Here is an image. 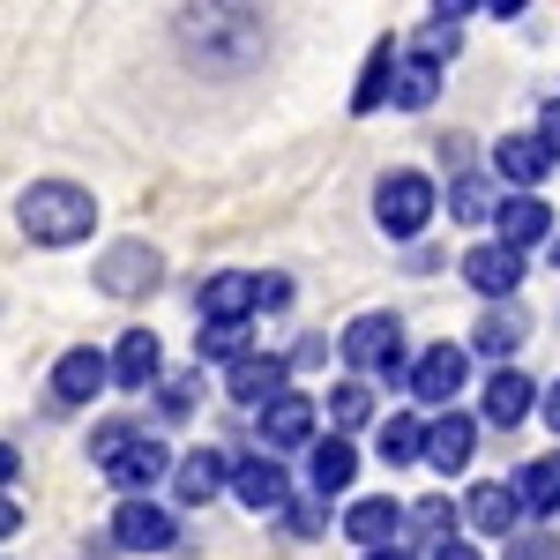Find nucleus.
Returning a JSON list of instances; mask_svg holds the SVG:
<instances>
[{"label": "nucleus", "instance_id": "1", "mask_svg": "<svg viewBox=\"0 0 560 560\" xmlns=\"http://www.w3.org/2000/svg\"><path fill=\"white\" fill-rule=\"evenodd\" d=\"M261 38H269V15H261L255 0H195V8L179 15L187 60H195V68H217V75L255 68Z\"/></svg>", "mask_w": 560, "mask_h": 560}, {"label": "nucleus", "instance_id": "2", "mask_svg": "<svg viewBox=\"0 0 560 560\" xmlns=\"http://www.w3.org/2000/svg\"><path fill=\"white\" fill-rule=\"evenodd\" d=\"M15 224L31 232V247H83L90 224H97V202H90V187H75V179H38V187H23Z\"/></svg>", "mask_w": 560, "mask_h": 560}, {"label": "nucleus", "instance_id": "3", "mask_svg": "<svg viewBox=\"0 0 560 560\" xmlns=\"http://www.w3.org/2000/svg\"><path fill=\"white\" fill-rule=\"evenodd\" d=\"M345 366L351 374H382V382H411V359H404V322L396 314H359L345 329Z\"/></svg>", "mask_w": 560, "mask_h": 560}, {"label": "nucleus", "instance_id": "4", "mask_svg": "<svg viewBox=\"0 0 560 560\" xmlns=\"http://www.w3.org/2000/svg\"><path fill=\"white\" fill-rule=\"evenodd\" d=\"M433 210H441V187L427 173H388L374 187V224H382L388 240H419L433 224Z\"/></svg>", "mask_w": 560, "mask_h": 560}, {"label": "nucleus", "instance_id": "5", "mask_svg": "<svg viewBox=\"0 0 560 560\" xmlns=\"http://www.w3.org/2000/svg\"><path fill=\"white\" fill-rule=\"evenodd\" d=\"M464 382H471V351H464V345H427L419 359H411V382H404V388H411L427 411H456Z\"/></svg>", "mask_w": 560, "mask_h": 560}, {"label": "nucleus", "instance_id": "6", "mask_svg": "<svg viewBox=\"0 0 560 560\" xmlns=\"http://www.w3.org/2000/svg\"><path fill=\"white\" fill-rule=\"evenodd\" d=\"M113 546H128V553H173L179 546V516L158 509L150 493H135V501L113 509Z\"/></svg>", "mask_w": 560, "mask_h": 560}, {"label": "nucleus", "instance_id": "7", "mask_svg": "<svg viewBox=\"0 0 560 560\" xmlns=\"http://www.w3.org/2000/svg\"><path fill=\"white\" fill-rule=\"evenodd\" d=\"M158 277H165V261H158V247H142V240H120V247H105V261H97V292L105 300H142V292H158Z\"/></svg>", "mask_w": 560, "mask_h": 560}, {"label": "nucleus", "instance_id": "8", "mask_svg": "<svg viewBox=\"0 0 560 560\" xmlns=\"http://www.w3.org/2000/svg\"><path fill=\"white\" fill-rule=\"evenodd\" d=\"M232 493H240V509H255V516H284V509H292V478H284V464H277L269 448L232 464Z\"/></svg>", "mask_w": 560, "mask_h": 560}, {"label": "nucleus", "instance_id": "9", "mask_svg": "<svg viewBox=\"0 0 560 560\" xmlns=\"http://www.w3.org/2000/svg\"><path fill=\"white\" fill-rule=\"evenodd\" d=\"M173 471H179V464H173V448H165L158 433H142V441H128V448H120V456L105 464V478L120 486V501H135V493H150L158 478H173Z\"/></svg>", "mask_w": 560, "mask_h": 560}, {"label": "nucleus", "instance_id": "10", "mask_svg": "<svg viewBox=\"0 0 560 560\" xmlns=\"http://www.w3.org/2000/svg\"><path fill=\"white\" fill-rule=\"evenodd\" d=\"M464 284H471L478 300H516V284H523V255L509 247V240H486V247H471L464 255Z\"/></svg>", "mask_w": 560, "mask_h": 560}, {"label": "nucleus", "instance_id": "11", "mask_svg": "<svg viewBox=\"0 0 560 560\" xmlns=\"http://www.w3.org/2000/svg\"><path fill=\"white\" fill-rule=\"evenodd\" d=\"M195 306H202V322H255L261 314V277H247V269H217L210 284L195 292Z\"/></svg>", "mask_w": 560, "mask_h": 560}, {"label": "nucleus", "instance_id": "12", "mask_svg": "<svg viewBox=\"0 0 560 560\" xmlns=\"http://www.w3.org/2000/svg\"><path fill=\"white\" fill-rule=\"evenodd\" d=\"M530 404H538V382H530V374H516V366H493V374H486V396H478V419H486V427H523V419H530Z\"/></svg>", "mask_w": 560, "mask_h": 560}, {"label": "nucleus", "instance_id": "13", "mask_svg": "<svg viewBox=\"0 0 560 560\" xmlns=\"http://www.w3.org/2000/svg\"><path fill=\"white\" fill-rule=\"evenodd\" d=\"M314 419H322V411H314V404H306L300 388H284V396H277V404H261V448H269V456H284V448H306V441H314Z\"/></svg>", "mask_w": 560, "mask_h": 560}, {"label": "nucleus", "instance_id": "14", "mask_svg": "<svg viewBox=\"0 0 560 560\" xmlns=\"http://www.w3.org/2000/svg\"><path fill=\"white\" fill-rule=\"evenodd\" d=\"M553 165H560V158L546 150V135H538V128H530V135H501V142H493V173L509 179L516 195H530Z\"/></svg>", "mask_w": 560, "mask_h": 560}, {"label": "nucleus", "instance_id": "15", "mask_svg": "<svg viewBox=\"0 0 560 560\" xmlns=\"http://www.w3.org/2000/svg\"><path fill=\"white\" fill-rule=\"evenodd\" d=\"M105 382H113V359H105V351L75 345V351H60V359H52V404H68V411L90 404Z\"/></svg>", "mask_w": 560, "mask_h": 560}, {"label": "nucleus", "instance_id": "16", "mask_svg": "<svg viewBox=\"0 0 560 560\" xmlns=\"http://www.w3.org/2000/svg\"><path fill=\"white\" fill-rule=\"evenodd\" d=\"M224 486H232V456H224V448H187V456H179V471H173L179 509H210Z\"/></svg>", "mask_w": 560, "mask_h": 560}, {"label": "nucleus", "instance_id": "17", "mask_svg": "<svg viewBox=\"0 0 560 560\" xmlns=\"http://www.w3.org/2000/svg\"><path fill=\"white\" fill-rule=\"evenodd\" d=\"M471 448H478V419H471V411H433V419H427V464L441 478L464 471Z\"/></svg>", "mask_w": 560, "mask_h": 560}, {"label": "nucleus", "instance_id": "18", "mask_svg": "<svg viewBox=\"0 0 560 560\" xmlns=\"http://www.w3.org/2000/svg\"><path fill=\"white\" fill-rule=\"evenodd\" d=\"M464 516H471L478 530H486V538H501V546H509V538H516V523L530 516V509H523V493L509 486V478H486V486H471Z\"/></svg>", "mask_w": 560, "mask_h": 560}, {"label": "nucleus", "instance_id": "19", "mask_svg": "<svg viewBox=\"0 0 560 560\" xmlns=\"http://www.w3.org/2000/svg\"><path fill=\"white\" fill-rule=\"evenodd\" d=\"M284 374H292V359H261V351H247L240 366H224V396L232 404H277L284 396Z\"/></svg>", "mask_w": 560, "mask_h": 560}, {"label": "nucleus", "instance_id": "20", "mask_svg": "<svg viewBox=\"0 0 560 560\" xmlns=\"http://www.w3.org/2000/svg\"><path fill=\"white\" fill-rule=\"evenodd\" d=\"M404 516H411V509H396L388 493H366V501H351V509H345V538H351V546H366V553H382V546H396Z\"/></svg>", "mask_w": 560, "mask_h": 560}, {"label": "nucleus", "instance_id": "21", "mask_svg": "<svg viewBox=\"0 0 560 560\" xmlns=\"http://www.w3.org/2000/svg\"><path fill=\"white\" fill-rule=\"evenodd\" d=\"M523 337H530V322H523V306H486V314H478V329H471V351H486V359H493V366H509V359H516L523 351Z\"/></svg>", "mask_w": 560, "mask_h": 560}, {"label": "nucleus", "instance_id": "22", "mask_svg": "<svg viewBox=\"0 0 560 560\" xmlns=\"http://www.w3.org/2000/svg\"><path fill=\"white\" fill-rule=\"evenodd\" d=\"M165 374V345L150 337V329H128L120 345H113V388H150Z\"/></svg>", "mask_w": 560, "mask_h": 560}, {"label": "nucleus", "instance_id": "23", "mask_svg": "<svg viewBox=\"0 0 560 560\" xmlns=\"http://www.w3.org/2000/svg\"><path fill=\"white\" fill-rule=\"evenodd\" d=\"M493 224H501V240H509L516 255L553 240V210H546L538 195H501V217H493Z\"/></svg>", "mask_w": 560, "mask_h": 560}, {"label": "nucleus", "instance_id": "24", "mask_svg": "<svg viewBox=\"0 0 560 560\" xmlns=\"http://www.w3.org/2000/svg\"><path fill=\"white\" fill-rule=\"evenodd\" d=\"M351 471H359V448H351L345 433H329V441H314V456H306V486L329 501V493H345Z\"/></svg>", "mask_w": 560, "mask_h": 560}, {"label": "nucleus", "instance_id": "25", "mask_svg": "<svg viewBox=\"0 0 560 560\" xmlns=\"http://www.w3.org/2000/svg\"><path fill=\"white\" fill-rule=\"evenodd\" d=\"M433 90H441V60H427V52L396 60V90H388V97H396L404 113H427V105H433Z\"/></svg>", "mask_w": 560, "mask_h": 560}, {"label": "nucleus", "instance_id": "26", "mask_svg": "<svg viewBox=\"0 0 560 560\" xmlns=\"http://www.w3.org/2000/svg\"><path fill=\"white\" fill-rule=\"evenodd\" d=\"M516 493L530 516H560V456H538V464H523L516 471Z\"/></svg>", "mask_w": 560, "mask_h": 560}, {"label": "nucleus", "instance_id": "27", "mask_svg": "<svg viewBox=\"0 0 560 560\" xmlns=\"http://www.w3.org/2000/svg\"><path fill=\"white\" fill-rule=\"evenodd\" d=\"M427 456V419L419 411H396V419H382V464L396 471V464H419Z\"/></svg>", "mask_w": 560, "mask_h": 560}, {"label": "nucleus", "instance_id": "28", "mask_svg": "<svg viewBox=\"0 0 560 560\" xmlns=\"http://www.w3.org/2000/svg\"><path fill=\"white\" fill-rule=\"evenodd\" d=\"M195 359L202 366H240L247 359V322H202L195 329Z\"/></svg>", "mask_w": 560, "mask_h": 560}, {"label": "nucleus", "instance_id": "29", "mask_svg": "<svg viewBox=\"0 0 560 560\" xmlns=\"http://www.w3.org/2000/svg\"><path fill=\"white\" fill-rule=\"evenodd\" d=\"M448 217H464V224H486V217H501V202H493V179L456 173V179H448Z\"/></svg>", "mask_w": 560, "mask_h": 560}, {"label": "nucleus", "instance_id": "30", "mask_svg": "<svg viewBox=\"0 0 560 560\" xmlns=\"http://www.w3.org/2000/svg\"><path fill=\"white\" fill-rule=\"evenodd\" d=\"M388 90H396V45H374L366 75H359V90H351V113H374Z\"/></svg>", "mask_w": 560, "mask_h": 560}, {"label": "nucleus", "instance_id": "31", "mask_svg": "<svg viewBox=\"0 0 560 560\" xmlns=\"http://www.w3.org/2000/svg\"><path fill=\"white\" fill-rule=\"evenodd\" d=\"M366 419H374V388H366V382H337V388H329V427H337V433L366 427Z\"/></svg>", "mask_w": 560, "mask_h": 560}, {"label": "nucleus", "instance_id": "32", "mask_svg": "<svg viewBox=\"0 0 560 560\" xmlns=\"http://www.w3.org/2000/svg\"><path fill=\"white\" fill-rule=\"evenodd\" d=\"M411 530H419V538H427V546H448V538H456V509H448V501H441V493H427V501H411Z\"/></svg>", "mask_w": 560, "mask_h": 560}, {"label": "nucleus", "instance_id": "33", "mask_svg": "<svg viewBox=\"0 0 560 560\" xmlns=\"http://www.w3.org/2000/svg\"><path fill=\"white\" fill-rule=\"evenodd\" d=\"M142 433H150V427H135V419H105V427L90 433V456H97V471H105V464H113L128 441H142Z\"/></svg>", "mask_w": 560, "mask_h": 560}, {"label": "nucleus", "instance_id": "34", "mask_svg": "<svg viewBox=\"0 0 560 560\" xmlns=\"http://www.w3.org/2000/svg\"><path fill=\"white\" fill-rule=\"evenodd\" d=\"M158 404H165V419H187L195 411V374H165L158 382Z\"/></svg>", "mask_w": 560, "mask_h": 560}, {"label": "nucleus", "instance_id": "35", "mask_svg": "<svg viewBox=\"0 0 560 560\" xmlns=\"http://www.w3.org/2000/svg\"><path fill=\"white\" fill-rule=\"evenodd\" d=\"M509 560H560V546L546 530H516V538H509Z\"/></svg>", "mask_w": 560, "mask_h": 560}, {"label": "nucleus", "instance_id": "36", "mask_svg": "<svg viewBox=\"0 0 560 560\" xmlns=\"http://www.w3.org/2000/svg\"><path fill=\"white\" fill-rule=\"evenodd\" d=\"M456 45H464V31H456V23H433L427 38H419V52H427V60H456Z\"/></svg>", "mask_w": 560, "mask_h": 560}, {"label": "nucleus", "instance_id": "37", "mask_svg": "<svg viewBox=\"0 0 560 560\" xmlns=\"http://www.w3.org/2000/svg\"><path fill=\"white\" fill-rule=\"evenodd\" d=\"M284 523H292L300 538H314V530H322V509H314V501H292V509H284Z\"/></svg>", "mask_w": 560, "mask_h": 560}, {"label": "nucleus", "instance_id": "38", "mask_svg": "<svg viewBox=\"0 0 560 560\" xmlns=\"http://www.w3.org/2000/svg\"><path fill=\"white\" fill-rule=\"evenodd\" d=\"M284 300H292V277H277V269H269V277H261V314H277Z\"/></svg>", "mask_w": 560, "mask_h": 560}, {"label": "nucleus", "instance_id": "39", "mask_svg": "<svg viewBox=\"0 0 560 560\" xmlns=\"http://www.w3.org/2000/svg\"><path fill=\"white\" fill-rule=\"evenodd\" d=\"M538 135H546V150H553V158H560V97H553V105H546V113H538Z\"/></svg>", "mask_w": 560, "mask_h": 560}, {"label": "nucleus", "instance_id": "40", "mask_svg": "<svg viewBox=\"0 0 560 560\" xmlns=\"http://www.w3.org/2000/svg\"><path fill=\"white\" fill-rule=\"evenodd\" d=\"M471 8H478V0H433V23H464Z\"/></svg>", "mask_w": 560, "mask_h": 560}, {"label": "nucleus", "instance_id": "41", "mask_svg": "<svg viewBox=\"0 0 560 560\" xmlns=\"http://www.w3.org/2000/svg\"><path fill=\"white\" fill-rule=\"evenodd\" d=\"M15 478H23V456H15V448H8V441H0V493H8V486H15Z\"/></svg>", "mask_w": 560, "mask_h": 560}, {"label": "nucleus", "instance_id": "42", "mask_svg": "<svg viewBox=\"0 0 560 560\" xmlns=\"http://www.w3.org/2000/svg\"><path fill=\"white\" fill-rule=\"evenodd\" d=\"M427 560H478V546H464V538H448V546H433Z\"/></svg>", "mask_w": 560, "mask_h": 560}, {"label": "nucleus", "instance_id": "43", "mask_svg": "<svg viewBox=\"0 0 560 560\" xmlns=\"http://www.w3.org/2000/svg\"><path fill=\"white\" fill-rule=\"evenodd\" d=\"M15 530H23V509H15V501L0 493V538H15Z\"/></svg>", "mask_w": 560, "mask_h": 560}, {"label": "nucleus", "instance_id": "44", "mask_svg": "<svg viewBox=\"0 0 560 560\" xmlns=\"http://www.w3.org/2000/svg\"><path fill=\"white\" fill-rule=\"evenodd\" d=\"M538 411H546V427H553V433H560V382H553V388H546V396H538Z\"/></svg>", "mask_w": 560, "mask_h": 560}, {"label": "nucleus", "instance_id": "45", "mask_svg": "<svg viewBox=\"0 0 560 560\" xmlns=\"http://www.w3.org/2000/svg\"><path fill=\"white\" fill-rule=\"evenodd\" d=\"M486 8H493V15H523L530 0H486Z\"/></svg>", "mask_w": 560, "mask_h": 560}, {"label": "nucleus", "instance_id": "46", "mask_svg": "<svg viewBox=\"0 0 560 560\" xmlns=\"http://www.w3.org/2000/svg\"><path fill=\"white\" fill-rule=\"evenodd\" d=\"M359 560H411L404 546H382V553H359Z\"/></svg>", "mask_w": 560, "mask_h": 560}, {"label": "nucleus", "instance_id": "47", "mask_svg": "<svg viewBox=\"0 0 560 560\" xmlns=\"http://www.w3.org/2000/svg\"><path fill=\"white\" fill-rule=\"evenodd\" d=\"M553 269H560V232H553Z\"/></svg>", "mask_w": 560, "mask_h": 560}]
</instances>
